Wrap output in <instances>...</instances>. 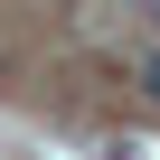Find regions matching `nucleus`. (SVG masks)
Masks as SVG:
<instances>
[{"label": "nucleus", "mask_w": 160, "mask_h": 160, "mask_svg": "<svg viewBox=\"0 0 160 160\" xmlns=\"http://www.w3.org/2000/svg\"><path fill=\"white\" fill-rule=\"evenodd\" d=\"M141 85H151V104H160V47H151V57H141Z\"/></svg>", "instance_id": "1"}]
</instances>
